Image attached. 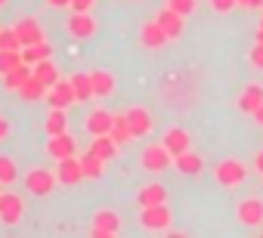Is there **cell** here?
<instances>
[{
	"label": "cell",
	"mask_w": 263,
	"mask_h": 238,
	"mask_svg": "<svg viewBox=\"0 0 263 238\" xmlns=\"http://www.w3.org/2000/svg\"><path fill=\"white\" fill-rule=\"evenodd\" d=\"M140 210H143V213H140V223H143V229H149V232H167L171 223H174V213H171L167 201H164V204H149V207H140Z\"/></svg>",
	"instance_id": "1"
},
{
	"label": "cell",
	"mask_w": 263,
	"mask_h": 238,
	"mask_svg": "<svg viewBox=\"0 0 263 238\" xmlns=\"http://www.w3.org/2000/svg\"><path fill=\"white\" fill-rule=\"evenodd\" d=\"M140 164H143L149 173H161L164 167L174 164V155L164 149V143H149V146L143 149V155H140Z\"/></svg>",
	"instance_id": "2"
},
{
	"label": "cell",
	"mask_w": 263,
	"mask_h": 238,
	"mask_svg": "<svg viewBox=\"0 0 263 238\" xmlns=\"http://www.w3.org/2000/svg\"><path fill=\"white\" fill-rule=\"evenodd\" d=\"M56 173H50V170H44V167H34V170H28L25 173V189L31 192V195H37V198H47L53 189H56Z\"/></svg>",
	"instance_id": "3"
},
{
	"label": "cell",
	"mask_w": 263,
	"mask_h": 238,
	"mask_svg": "<svg viewBox=\"0 0 263 238\" xmlns=\"http://www.w3.org/2000/svg\"><path fill=\"white\" fill-rule=\"evenodd\" d=\"M118 232H121V216L115 210L102 207V210L93 213V229H90L93 238H115Z\"/></svg>",
	"instance_id": "4"
},
{
	"label": "cell",
	"mask_w": 263,
	"mask_h": 238,
	"mask_svg": "<svg viewBox=\"0 0 263 238\" xmlns=\"http://www.w3.org/2000/svg\"><path fill=\"white\" fill-rule=\"evenodd\" d=\"M245 176H248V170H245V164H241L238 158H226V161H220V164H217V183H220V186H226V189L241 186V183H245Z\"/></svg>",
	"instance_id": "5"
},
{
	"label": "cell",
	"mask_w": 263,
	"mask_h": 238,
	"mask_svg": "<svg viewBox=\"0 0 263 238\" xmlns=\"http://www.w3.org/2000/svg\"><path fill=\"white\" fill-rule=\"evenodd\" d=\"M25 216V201L16 192H0V223L16 226Z\"/></svg>",
	"instance_id": "6"
},
{
	"label": "cell",
	"mask_w": 263,
	"mask_h": 238,
	"mask_svg": "<svg viewBox=\"0 0 263 238\" xmlns=\"http://www.w3.org/2000/svg\"><path fill=\"white\" fill-rule=\"evenodd\" d=\"M56 180H59L62 186H78V183L84 180V164H81V158H74V155L59 158V161H56Z\"/></svg>",
	"instance_id": "7"
},
{
	"label": "cell",
	"mask_w": 263,
	"mask_h": 238,
	"mask_svg": "<svg viewBox=\"0 0 263 238\" xmlns=\"http://www.w3.org/2000/svg\"><path fill=\"white\" fill-rule=\"evenodd\" d=\"M235 216H238V223H245V226H263V201H260V198H245V201H238Z\"/></svg>",
	"instance_id": "8"
},
{
	"label": "cell",
	"mask_w": 263,
	"mask_h": 238,
	"mask_svg": "<svg viewBox=\"0 0 263 238\" xmlns=\"http://www.w3.org/2000/svg\"><path fill=\"white\" fill-rule=\"evenodd\" d=\"M155 22L164 28V34L174 41V37H180L183 34V28H186V19L177 13V10H171V7H164V10H158V16H155Z\"/></svg>",
	"instance_id": "9"
},
{
	"label": "cell",
	"mask_w": 263,
	"mask_h": 238,
	"mask_svg": "<svg viewBox=\"0 0 263 238\" xmlns=\"http://www.w3.org/2000/svg\"><path fill=\"white\" fill-rule=\"evenodd\" d=\"M127 114V124H130V130H134V140H143L149 130H152V114L146 111V108H127L124 111Z\"/></svg>",
	"instance_id": "10"
},
{
	"label": "cell",
	"mask_w": 263,
	"mask_h": 238,
	"mask_svg": "<svg viewBox=\"0 0 263 238\" xmlns=\"http://www.w3.org/2000/svg\"><path fill=\"white\" fill-rule=\"evenodd\" d=\"M68 31H71V37H78V41H90V37L96 34V19H93L90 13H74V16L68 19Z\"/></svg>",
	"instance_id": "11"
},
{
	"label": "cell",
	"mask_w": 263,
	"mask_h": 238,
	"mask_svg": "<svg viewBox=\"0 0 263 238\" xmlns=\"http://www.w3.org/2000/svg\"><path fill=\"white\" fill-rule=\"evenodd\" d=\"M47 102H50V108H68L71 102H78L71 81H59L56 87H50V93H47Z\"/></svg>",
	"instance_id": "12"
},
{
	"label": "cell",
	"mask_w": 263,
	"mask_h": 238,
	"mask_svg": "<svg viewBox=\"0 0 263 238\" xmlns=\"http://www.w3.org/2000/svg\"><path fill=\"white\" fill-rule=\"evenodd\" d=\"M13 28H16L22 47H31V44H41V41H44V28H41L37 19H22V22H16Z\"/></svg>",
	"instance_id": "13"
},
{
	"label": "cell",
	"mask_w": 263,
	"mask_h": 238,
	"mask_svg": "<svg viewBox=\"0 0 263 238\" xmlns=\"http://www.w3.org/2000/svg\"><path fill=\"white\" fill-rule=\"evenodd\" d=\"M111 124H115V114L105 111V108H96L87 114V130L93 136H102V133H111Z\"/></svg>",
	"instance_id": "14"
},
{
	"label": "cell",
	"mask_w": 263,
	"mask_h": 238,
	"mask_svg": "<svg viewBox=\"0 0 263 238\" xmlns=\"http://www.w3.org/2000/svg\"><path fill=\"white\" fill-rule=\"evenodd\" d=\"M140 41H143V47H149V50H158V47H164L171 37L164 34V28L152 19V22H146L143 28H140Z\"/></svg>",
	"instance_id": "15"
},
{
	"label": "cell",
	"mask_w": 263,
	"mask_h": 238,
	"mask_svg": "<svg viewBox=\"0 0 263 238\" xmlns=\"http://www.w3.org/2000/svg\"><path fill=\"white\" fill-rule=\"evenodd\" d=\"M164 149L177 158V155H183V152H189V133L183 130V127H171L167 133H164Z\"/></svg>",
	"instance_id": "16"
},
{
	"label": "cell",
	"mask_w": 263,
	"mask_h": 238,
	"mask_svg": "<svg viewBox=\"0 0 263 238\" xmlns=\"http://www.w3.org/2000/svg\"><path fill=\"white\" fill-rule=\"evenodd\" d=\"M47 152L59 161V158H68V155H74V140H71V133L65 130V133H56V136H50V143H47Z\"/></svg>",
	"instance_id": "17"
},
{
	"label": "cell",
	"mask_w": 263,
	"mask_h": 238,
	"mask_svg": "<svg viewBox=\"0 0 263 238\" xmlns=\"http://www.w3.org/2000/svg\"><path fill=\"white\" fill-rule=\"evenodd\" d=\"M260 105H263V87H260V84L245 87V90H241V96H238V108H241L245 114H254Z\"/></svg>",
	"instance_id": "18"
},
{
	"label": "cell",
	"mask_w": 263,
	"mask_h": 238,
	"mask_svg": "<svg viewBox=\"0 0 263 238\" xmlns=\"http://www.w3.org/2000/svg\"><path fill=\"white\" fill-rule=\"evenodd\" d=\"M164 201H167V189H164L161 183H149V186H143V189H140V195H137V204H140V207L164 204Z\"/></svg>",
	"instance_id": "19"
},
{
	"label": "cell",
	"mask_w": 263,
	"mask_h": 238,
	"mask_svg": "<svg viewBox=\"0 0 263 238\" xmlns=\"http://www.w3.org/2000/svg\"><path fill=\"white\" fill-rule=\"evenodd\" d=\"M118 143L111 140V133H102V136H93V143H90V152H96L99 158H105V161H115L118 158Z\"/></svg>",
	"instance_id": "20"
},
{
	"label": "cell",
	"mask_w": 263,
	"mask_h": 238,
	"mask_svg": "<svg viewBox=\"0 0 263 238\" xmlns=\"http://www.w3.org/2000/svg\"><path fill=\"white\" fill-rule=\"evenodd\" d=\"M50 56H53V47H50L47 41L31 44V47H22V62H25V65H37V62H44V59H50Z\"/></svg>",
	"instance_id": "21"
},
{
	"label": "cell",
	"mask_w": 263,
	"mask_h": 238,
	"mask_svg": "<svg viewBox=\"0 0 263 238\" xmlns=\"http://www.w3.org/2000/svg\"><path fill=\"white\" fill-rule=\"evenodd\" d=\"M81 164H84V176H87V180H99V176L105 173V164H108V161L87 149V155H81Z\"/></svg>",
	"instance_id": "22"
},
{
	"label": "cell",
	"mask_w": 263,
	"mask_h": 238,
	"mask_svg": "<svg viewBox=\"0 0 263 238\" xmlns=\"http://www.w3.org/2000/svg\"><path fill=\"white\" fill-rule=\"evenodd\" d=\"M47 93H50V87H47L44 81H37V77H34V71H31V77H28V81L19 87V96H22V99H28V102H34V99H44Z\"/></svg>",
	"instance_id": "23"
},
{
	"label": "cell",
	"mask_w": 263,
	"mask_h": 238,
	"mask_svg": "<svg viewBox=\"0 0 263 238\" xmlns=\"http://www.w3.org/2000/svg\"><path fill=\"white\" fill-rule=\"evenodd\" d=\"M93 96H111L115 93V74L111 71H93Z\"/></svg>",
	"instance_id": "24"
},
{
	"label": "cell",
	"mask_w": 263,
	"mask_h": 238,
	"mask_svg": "<svg viewBox=\"0 0 263 238\" xmlns=\"http://www.w3.org/2000/svg\"><path fill=\"white\" fill-rule=\"evenodd\" d=\"M174 164H177V170H180V173H189V176L201 173V167H204V161H201L195 152H183V155H177V158H174Z\"/></svg>",
	"instance_id": "25"
},
{
	"label": "cell",
	"mask_w": 263,
	"mask_h": 238,
	"mask_svg": "<svg viewBox=\"0 0 263 238\" xmlns=\"http://www.w3.org/2000/svg\"><path fill=\"white\" fill-rule=\"evenodd\" d=\"M31 71H34V77H37V81H44L47 87H56V84H59V68H56L50 59H44V62L31 65Z\"/></svg>",
	"instance_id": "26"
},
{
	"label": "cell",
	"mask_w": 263,
	"mask_h": 238,
	"mask_svg": "<svg viewBox=\"0 0 263 238\" xmlns=\"http://www.w3.org/2000/svg\"><path fill=\"white\" fill-rule=\"evenodd\" d=\"M65 130H68V114H65V108H50V114H47V133L56 136V133H65Z\"/></svg>",
	"instance_id": "27"
},
{
	"label": "cell",
	"mask_w": 263,
	"mask_h": 238,
	"mask_svg": "<svg viewBox=\"0 0 263 238\" xmlns=\"http://www.w3.org/2000/svg\"><path fill=\"white\" fill-rule=\"evenodd\" d=\"M111 140L118 146H127L130 140H134V130H130L127 124V114H115V124H111Z\"/></svg>",
	"instance_id": "28"
},
{
	"label": "cell",
	"mask_w": 263,
	"mask_h": 238,
	"mask_svg": "<svg viewBox=\"0 0 263 238\" xmlns=\"http://www.w3.org/2000/svg\"><path fill=\"white\" fill-rule=\"evenodd\" d=\"M28 77H31V65H25V62H22L19 68H13V71H7V74H4V84H7V90H16V93H19V87H22Z\"/></svg>",
	"instance_id": "29"
},
{
	"label": "cell",
	"mask_w": 263,
	"mask_h": 238,
	"mask_svg": "<svg viewBox=\"0 0 263 238\" xmlns=\"http://www.w3.org/2000/svg\"><path fill=\"white\" fill-rule=\"evenodd\" d=\"M71 87H74L78 102L93 99V77H90V74H74V77H71Z\"/></svg>",
	"instance_id": "30"
},
{
	"label": "cell",
	"mask_w": 263,
	"mask_h": 238,
	"mask_svg": "<svg viewBox=\"0 0 263 238\" xmlns=\"http://www.w3.org/2000/svg\"><path fill=\"white\" fill-rule=\"evenodd\" d=\"M16 180H19V167H16V161L7 158V155H0V186H13Z\"/></svg>",
	"instance_id": "31"
},
{
	"label": "cell",
	"mask_w": 263,
	"mask_h": 238,
	"mask_svg": "<svg viewBox=\"0 0 263 238\" xmlns=\"http://www.w3.org/2000/svg\"><path fill=\"white\" fill-rule=\"evenodd\" d=\"M22 65V50H0V74Z\"/></svg>",
	"instance_id": "32"
},
{
	"label": "cell",
	"mask_w": 263,
	"mask_h": 238,
	"mask_svg": "<svg viewBox=\"0 0 263 238\" xmlns=\"http://www.w3.org/2000/svg\"><path fill=\"white\" fill-rule=\"evenodd\" d=\"M0 50H22L16 28H0Z\"/></svg>",
	"instance_id": "33"
},
{
	"label": "cell",
	"mask_w": 263,
	"mask_h": 238,
	"mask_svg": "<svg viewBox=\"0 0 263 238\" xmlns=\"http://www.w3.org/2000/svg\"><path fill=\"white\" fill-rule=\"evenodd\" d=\"M167 7H171V10H177V13L186 19V16H192V13H195L198 0H167Z\"/></svg>",
	"instance_id": "34"
},
{
	"label": "cell",
	"mask_w": 263,
	"mask_h": 238,
	"mask_svg": "<svg viewBox=\"0 0 263 238\" xmlns=\"http://www.w3.org/2000/svg\"><path fill=\"white\" fill-rule=\"evenodd\" d=\"M238 7V0H211V10H217V13H232Z\"/></svg>",
	"instance_id": "35"
},
{
	"label": "cell",
	"mask_w": 263,
	"mask_h": 238,
	"mask_svg": "<svg viewBox=\"0 0 263 238\" xmlns=\"http://www.w3.org/2000/svg\"><path fill=\"white\" fill-rule=\"evenodd\" d=\"M251 65H254V68H263V44H254V50H251Z\"/></svg>",
	"instance_id": "36"
},
{
	"label": "cell",
	"mask_w": 263,
	"mask_h": 238,
	"mask_svg": "<svg viewBox=\"0 0 263 238\" xmlns=\"http://www.w3.org/2000/svg\"><path fill=\"white\" fill-rule=\"evenodd\" d=\"M93 4H96V0H71V10L74 13H90Z\"/></svg>",
	"instance_id": "37"
},
{
	"label": "cell",
	"mask_w": 263,
	"mask_h": 238,
	"mask_svg": "<svg viewBox=\"0 0 263 238\" xmlns=\"http://www.w3.org/2000/svg\"><path fill=\"white\" fill-rule=\"evenodd\" d=\"M238 7H245V10H263V0H238Z\"/></svg>",
	"instance_id": "38"
},
{
	"label": "cell",
	"mask_w": 263,
	"mask_h": 238,
	"mask_svg": "<svg viewBox=\"0 0 263 238\" xmlns=\"http://www.w3.org/2000/svg\"><path fill=\"white\" fill-rule=\"evenodd\" d=\"M10 136V124H7V117H0V143H4Z\"/></svg>",
	"instance_id": "39"
},
{
	"label": "cell",
	"mask_w": 263,
	"mask_h": 238,
	"mask_svg": "<svg viewBox=\"0 0 263 238\" xmlns=\"http://www.w3.org/2000/svg\"><path fill=\"white\" fill-rule=\"evenodd\" d=\"M50 7H56V10H65V7H71V0H47Z\"/></svg>",
	"instance_id": "40"
},
{
	"label": "cell",
	"mask_w": 263,
	"mask_h": 238,
	"mask_svg": "<svg viewBox=\"0 0 263 238\" xmlns=\"http://www.w3.org/2000/svg\"><path fill=\"white\" fill-rule=\"evenodd\" d=\"M254 167H257V173H263V149L257 152V158H254Z\"/></svg>",
	"instance_id": "41"
},
{
	"label": "cell",
	"mask_w": 263,
	"mask_h": 238,
	"mask_svg": "<svg viewBox=\"0 0 263 238\" xmlns=\"http://www.w3.org/2000/svg\"><path fill=\"white\" fill-rule=\"evenodd\" d=\"M254 121H257V124H260V127H263V105H260V108H257V111H254Z\"/></svg>",
	"instance_id": "42"
},
{
	"label": "cell",
	"mask_w": 263,
	"mask_h": 238,
	"mask_svg": "<svg viewBox=\"0 0 263 238\" xmlns=\"http://www.w3.org/2000/svg\"><path fill=\"white\" fill-rule=\"evenodd\" d=\"M257 44H263V28H257Z\"/></svg>",
	"instance_id": "43"
},
{
	"label": "cell",
	"mask_w": 263,
	"mask_h": 238,
	"mask_svg": "<svg viewBox=\"0 0 263 238\" xmlns=\"http://www.w3.org/2000/svg\"><path fill=\"white\" fill-rule=\"evenodd\" d=\"M4 4H7V0H0V7H4Z\"/></svg>",
	"instance_id": "44"
},
{
	"label": "cell",
	"mask_w": 263,
	"mask_h": 238,
	"mask_svg": "<svg viewBox=\"0 0 263 238\" xmlns=\"http://www.w3.org/2000/svg\"><path fill=\"white\" fill-rule=\"evenodd\" d=\"M260 28H263V19H260Z\"/></svg>",
	"instance_id": "45"
},
{
	"label": "cell",
	"mask_w": 263,
	"mask_h": 238,
	"mask_svg": "<svg viewBox=\"0 0 263 238\" xmlns=\"http://www.w3.org/2000/svg\"><path fill=\"white\" fill-rule=\"evenodd\" d=\"M0 192H4V189H0Z\"/></svg>",
	"instance_id": "46"
}]
</instances>
